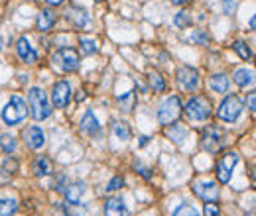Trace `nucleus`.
Listing matches in <instances>:
<instances>
[{
  "instance_id": "obj_11",
  "label": "nucleus",
  "mask_w": 256,
  "mask_h": 216,
  "mask_svg": "<svg viewBox=\"0 0 256 216\" xmlns=\"http://www.w3.org/2000/svg\"><path fill=\"white\" fill-rule=\"evenodd\" d=\"M193 193L203 203H217L219 201V187H217V183H211V181L195 183L193 185Z\"/></svg>"
},
{
  "instance_id": "obj_21",
  "label": "nucleus",
  "mask_w": 256,
  "mask_h": 216,
  "mask_svg": "<svg viewBox=\"0 0 256 216\" xmlns=\"http://www.w3.org/2000/svg\"><path fill=\"white\" fill-rule=\"evenodd\" d=\"M32 173L36 177H44V175H50L51 173V162L48 158H38L34 165H32Z\"/></svg>"
},
{
  "instance_id": "obj_16",
  "label": "nucleus",
  "mask_w": 256,
  "mask_h": 216,
  "mask_svg": "<svg viewBox=\"0 0 256 216\" xmlns=\"http://www.w3.org/2000/svg\"><path fill=\"white\" fill-rule=\"evenodd\" d=\"M67 18H69V22H71L75 28H83V26H87V22H89L87 10H85V8H75V6L67 12Z\"/></svg>"
},
{
  "instance_id": "obj_18",
  "label": "nucleus",
  "mask_w": 256,
  "mask_h": 216,
  "mask_svg": "<svg viewBox=\"0 0 256 216\" xmlns=\"http://www.w3.org/2000/svg\"><path fill=\"white\" fill-rule=\"evenodd\" d=\"M229 85H231V81H229V77L225 73H215L211 77V89L215 93H227L229 91Z\"/></svg>"
},
{
  "instance_id": "obj_39",
  "label": "nucleus",
  "mask_w": 256,
  "mask_h": 216,
  "mask_svg": "<svg viewBox=\"0 0 256 216\" xmlns=\"http://www.w3.org/2000/svg\"><path fill=\"white\" fill-rule=\"evenodd\" d=\"M87 99V93L85 91H79V95H77V103H83Z\"/></svg>"
},
{
  "instance_id": "obj_8",
  "label": "nucleus",
  "mask_w": 256,
  "mask_h": 216,
  "mask_svg": "<svg viewBox=\"0 0 256 216\" xmlns=\"http://www.w3.org/2000/svg\"><path fill=\"white\" fill-rule=\"evenodd\" d=\"M175 79H177V85L181 87V91H195L199 87V71L193 69V67H179L177 73H175Z\"/></svg>"
},
{
  "instance_id": "obj_34",
  "label": "nucleus",
  "mask_w": 256,
  "mask_h": 216,
  "mask_svg": "<svg viewBox=\"0 0 256 216\" xmlns=\"http://www.w3.org/2000/svg\"><path fill=\"white\" fill-rule=\"evenodd\" d=\"M191 40H193L195 44H203V46L209 44V38L205 36V32H201V30H195V32H193V36H191Z\"/></svg>"
},
{
  "instance_id": "obj_43",
  "label": "nucleus",
  "mask_w": 256,
  "mask_h": 216,
  "mask_svg": "<svg viewBox=\"0 0 256 216\" xmlns=\"http://www.w3.org/2000/svg\"><path fill=\"white\" fill-rule=\"evenodd\" d=\"M0 50H2V40H0Z\"/></svg>"
},
{
  "instance_id": "obj_36",
  "label": "nucleus",
  "mask_w": 256,
  "mask_h": 216,
  "mask_svg": "<svg viewBox=\"0 0 256 216\" xmlns=\"http://www.w3.org/2000/svg\"><path fill=\"white\" fill-rule=\"evenodd\" d=\"M53 216H69V215H67V211H65V207H63V205H55V209H53Z\"/></svg>"
},
{
  "instance_id": "obj_27",
  "label": "nucleus",
  "mask_w": 256,
  "mask_h": 216,
  "mask_svg": "<svg viewBox=\"0 0 256 216\" xmlns=\"http://www.w3.org/2000/svg\"><path fill=\"white\" fill-rule=\"evenodd\" d=\"M233 50L237 52V55H239L241 59H245V61H249V59L253 57V52H251V48H249L245 42H241V40L233 44Z\"/></svg>"
},
{
  "instance_id": "obj_26",
  "label": "nucleus",
  "mask_w": 256,
  "mask_h": 216,
  "mask_svg": "<svg viewBox=\"0 0 256 216\" xmlns=\"http://www.w3.org/2000/svg\"><path fill=\"white\" fill-rule=\"evenodd\" d=\"M0 148H2V152L12 154L16 150V138L12 134H2L0 136Z\"/></svg>"
},
{
  "instance_id": "obj_13",
  "label": "nucleus",
  "mask_w": 256,
  "mask_h": 216,
  "mask_svg": "<svg viewBox=\"0 0 256 216\" xmlns=\"http://www.w3.org/2000/svg\"><path fill=\"white\" fill-rule=\"evenodd\" d=\"M24 142H26V146L30 150H40L46 144V136H44V132L38 126H34V128H30V130L24 132Z\"/></svg>"
},
{
  "instance_id": "obj_40",
  "label": "nucleus",
  "mask_w": 256,
  "mask_h": 216,
  "mask_svg": "<svg viewBox=\"0 0 256 216\" xmlns=\"http://www.w3.org/2000/svg\"><path fill=\"white\" fill-rule=\"evenodd\" d=\"M46 2H48L50 6H59V4H63L65 0H46Z\"/></svg>"
},
{
  "instance_id": "obj_31",
  "label": "nucleus",
  "mask_w": 256,
  "mask_h": 216,
  "mask_svg": "<svg viewBox=\"0 0 256 216\" xmlns=\"http://www.w3.org/2000/svg\"><path fill=\"white\" fill-rule=\"evenodd\" d=\"M173 216H201L191 205H183V207H179L177 211H175V215Z\"/></svg>"
},
{
  "instance_id": "obj_42",
  "label": "nucleus",
  "mask_w": 256,
  "mask_h": 216,
  "mask_svg": "<svg viewBox=\"0 0 256 216\" xmlns=\"http://www.w3.org/2000/svg\"><path fill=\"white\" fill-rule=\"evenodd\" d=\"M171 2H173V4H177V6H181V4H187L189 0H171Z\"/></svg>"
},
{
  "instance_id": "obj_22",
  "label": "nucleus",
  "mask_w": 256,
  "mask_h": 216,
  "mask_svg": "<svg viewBox=\"0 0 256 216\" xmlns=\"http://www.w3.org/2000/svg\"><path fill=\"white\" fill-rule=\"evenodd\" d=\"M168 138L171 140V142H175V144H181L183 142V138L187 136V128L185 126H179V124H170V128H168Z\"/></svg>"
},
{
  "instance_id": "obj_1",
  "label": "nucleus",
  "mask_w": 256,
  "mask_h": 216,
  "mask_svg": "<svg viewBox=\"0 0 256 216\" xmlns=\"http://www.w3.org/2000/svg\"><path fill=\"white\" fill-rule=\"evenodd\" d=\"M28 105H30V110H32V118L42 122L46 118H50L51 114V107L50 101H48V95L44 89L40 87H32L28 91Z\"/></svg>"
},
{
  "instance_id": "obj_2",
  "label": "nucleus",
  "mask_w": 256,
  "mask_h": 216,
  "mask_svg": "<svg viewBox=\"0 0 256 216\" xmlns=\"http://www.w3.org/2000/svg\"><path fill=\"white\" fill-rule=\"evenodd\" d=\"M26 114H28V105L20 95H12L10 103L2 108V120L10 126L20 124L26 118Z\"/></svg>"
},
{
  "instance_id": "obj_17",
  "label": "nucleus",
  "mask_w": 256,
  "mask_h": 216,
  "mask_svg": "<svg viewBox=\"0 0 256 216\" xmlns=\"http://www.w3.org/2000/svg\"><path fill=\"white\" fill-rule=\"evenodd\" d=\"M81 130H83L85 134H89V136H95V134L99 132V120H97V116H95L91 110L83 116V120H81Z\"/></svg>"
},
{
  "instance_id": "obj_20",
  "label": "nucleus",
  "mask_w": 256,
  "mask_h": 216,
  "mask_svg": "<svg viewBox=\"0 0 256 216\" xmlns=\"http://www.w3.org/2000/svg\"><path fill=\"white\" fill-rule=\"evenodd\" d=\"M233 81H235L239 87H249V85H253V81H255V73H253L251 69H237L235 75H233Z\"/></svg>"
},
{
  "instance_id": "obj_33",
  "label": "nucleus",
  "mask_w": 256,
  "mask_h": 216,
  "mask_svg": "<svg viewBox=\"0 0 256 216\" xmlns=\"http://www.w3.org/2000/svg\"><path fill=\"white\" fill-rule=\"evenodd\" d=\"M221 215V211H219V205H215V203H207L203 209V216H219Z\"/></svg>"
},
{
  "instance_id": "obj_15",
  "label": "nucleus",
  "mask_w": 256,
  "mask_h": 216,
  "mask_svg": "<svg viewBox=\"0 0 256 216\" xmlns=\"http://www.w3.org/2000/svg\"><path fill=\"white\" fill-rule=\"evenodd\" d=\"M55 22H57V16H55L51 10H42V12L38 14L36 26H38L40 32H48V30H51V28L55 26Z\"/></svg>"
},
{
  "instance_id": "obj_35",
  "label": "nucleus",
  "mask_w": 256,
  "mask_h": 216,
  "mask_svg": "<svg viewBox=\"0 0 256 216\" xmlns=\"http://www.w3.org/2000/svg\"><path fill=\"white\" fill-rule=\"evenodd\" d=\"M134 167H136V171H138L146 181H150V179H152V171H150L148 167H144V165H140V163H136Z\"/></svg>"
},
{
  "instance_id": "obj_37",
  "label": "nucleus",
  "mask_w": 256,
  "mask_h": 216,
  "mask_svg": "<svg viewBox=\"0 0 256 216\" xmlns=\"http://www.w3.org/2000/svg\"><path fill=\"white\" fill-rule=\"evenodd\" d=\"M233 10H235V2H233V0H225V12L231 14Z\"/></svg>"
},
{
  "instance_id": "obj_30",
  "label": "nucleus",
  "mask_w": 256,
  "mask_h": 216,
  "mask_svg": "<svg viewBox=\"0 0 256 216\" xmlns=\"http://www.w3.org/2000/svg\"><path fill=\"white\" fill-rule=\"evenodd\" d=\"M81 50H83L85 55H93V54H97V44H95L93 40L83 38V40H81Z\"/></svg>"
},
{
  "instance_id": "obj_29",
  "label": "nucleus",
  "mask_w": 256,
  "mask_h": 216,
  "mask_svg": "<svg viewBox=\"0 0 256 216\" xmlns=\"http://www.w3.org/2000/svg\"><path fill=\"white\" fill-rule=\"evenodd\" d=\"M175 26H177V28H187V26H191V16H189L187 12H177V16H175Z\"/></svg>"
},
{
  "instance_id": "obj_10",
  "label": "nucleus",
  "mask_w": 256,
  "mask_h": 216,
  "mask_svg": "<svg viewBox=\"0 0 256 216\" xmlns=\"http://www.w3.org/2000/svg\"><path fill=\"white\" fill-rule=\"evenodd\" d=\"M55 61H59L61 69L67 71V73H73V71L79 69V54L73 48H61L55 54Z\"/></svg>"
},
{
  "instance_id": "obj_19",
  "label": "nucleus",
  "mask_w": 256,
  "mask_h": 216,
  "mask_svg": "<svg viewBox=\"0 0 256 216\" xmlns=\"http://www.w3.org/2000/svg\"><path fill=\"white\" fill-rule=\"evenodd\" d=\"M65 191V199L69 201V203H79L81 201V197H83V193H85V185L83 183H73V185H69L67 189H63Z\"/></svg>"
},
{
  "instance_id": "obj_5",
  "label": "nucleus",
  "mask_w": 256,
  "mask_h": 216,
  "mask_svg": "<svg viewBox=\"0 0 256 216\" xmlns=\"http://www.w3.org/2000/svg\"><path fill=\"white\" fill-rule=\"evenodd\" d=\"M243 114V103L239 97L235 95H229L221 105L217 108V116L223 120V122H237L239 116Z\"/></svg>"
},
{
  "instance_id": "obj_28",
  "label": "nucleus",
  "mask_w": 256,
  "mask_h": 216,
  "mask_svg": "<svg viewBox=\"0 0 256 216\" xmlns=\"http://www.w3.org/2000/svg\"><path fill=\"white\" fill-rule=\"evenodd\" d=\"M114 134L118 136V140L128 142L130 140V128H128V124L126 122H116L114 124Z\"/></svg>"
},
{
  "instance_id": "obj_4",
  "label": "nucleus",
  "mask_w": 256,
  "mask_h": 216,
  "mask_svg": "<svg viewBox=\"0 0 256 216\" xmlns=\"http://www.w3.org/2000/svg\"><path fill=\"white\" fill-rule=\"evenodd\" d=\"M185 112H187V116L191 118V120H195V122H203L207 120L211 114H213V103L207 99V97H193V99H189V103L185 105Z\"/></svg>"
},
{
  "instance_id": "obj_44",
  "label": "nucleus",
  "mask_w": 256,
  "mask_h": 216,
  "mask_svg": "<svg viewBox=\"0 0 256 216\" xmlns=\"http://www.w3.org/2000/svg\"><path fill=\"white\" fill-rule=\"evenodd\" d=\"M95 2H102V0H95Z\"/></svg>"
},
{
  "instance_id": "obj_3",
  "label": "nucleus",
  "mask_w": 256,
  "mask_h": 216,
  "mask_svg": "<svg viewBox=\"0 0 256 216\" xmlns=\"http://www.w3.org/2000/svg\"><path fill=\"white\" fill-rule=\"evenodd\" d=\"M181 112H183V105H181L179 97H168V99L162 103L160 110H158V122H160L162 126L175 124V122L179 120Z\"/></svg>"
},
{
  "instance_id": "obj_41",
  "label": "nucleus",
  "mask_w": 256,
  "mask_h": 216,
  "mask_svg": "<svg viewBox=\"0 0 256 216\" xmlns=\"http://www.w3.org/2000/svg\"><path fill=\"white\" fill-rule=\"evenodd\" d=\"M148 142H150V138H140V148H144V146H148Z\"/></svg>"
},
{
  "instance_id": "obj_7",
  "label": "nucleus",
  "mask_w": 256,
  "mask_h": 216,
  "mask_svg": "<svg viewBox=\"0 0 256 216\" xmlns=\"http://www.w3.org/2000/svg\"><path fill=\"white\" fill-rule=\"evenodd\" d=\"M237 163H239V154H235V152L225 154V156L217 162L215 171H217V179H219L221 185H227V183L231 181V175H233V169L237 167Z\"/></svg>"
},
{
  "instance_id": "obj_25",
  "label": "nucleus",
  "mask_w": 256,
  "mask_h": 216,
  "mask_svg": "<svg viewBox=\"0 0 256 216\" xmlns=\"http://www.w3.org/2000/svg\"><path fill=\"white\" fill-rule=\"evenodd\" d=\"M18 211V203L14 199H0V216H12Z\"/></svg>"
},
{
  "instance_id": "obj_6",
  "label": "nucleus",
  "mask_w": 256,
  "mask_h": 216,
  "mask_svg": "<svg viewBox=\"0 0 256 216\" xmlns=\"http://www.w3.org/2000/svg\"><path fill=\"white\" fill-rule=\"evenodd\" d=\"M201 148L209 154H217L223 148V132L217 126H205L201 132Z\"/></svg>"
},
{
  "instance_id": "obj_32",
  "label": "nucleus",
  "mask_w": 256,
  "mask_h": 216,
  "mask_svg": "<svg viewBox=\"0 0 256 216\" xmlns=\"http://www.w3.org/2000/svg\"><path fill=\"white\" fill-rule=\"evenodd\" d=\"M122 187H124V179H122V177H112L110 183L106 185V191H118V189H122Z\"/></svg>"
},
{
  "instance_id": "obj_14",
  "label": "nucleus",
  "mask_w": 256,
  "mask_h": 216,
  "mask_svg": "<svg viewBox=\"0 0 256 216\" xmlns=\"http://www.w3.org/2000/svg\"><path fill=\"white\" fill-rule=\"evenodd\" d=\"M104 216H128V209L120 199H108L104 203Z\"/></svg>"
},
{
  "instance_id": "obj_23",
  "label": "nucleus",
  "mask_w": 256,
  "mask_h": 216,
  "mask_svg": "<svg viewBox=\"0 0 256 216\" xmlns=\"http://www.w3.org/2000/svg\"><path fill=\"white\" fill-rule=\"evenodd\" d=\"M148 83L154 89V93H166V79L158 71H150L148 73Z\"/></svg>"
},
{
  "instance_id": "obj_24",
  "label": "nucleus",
  "mask_w": 256,
  "mask_h": 216,
  "mask_svg": "<svg viewBox=\"0 0 256 216\" xmlns=\"http://www.w3.org/2000/svg\"><path fill=\"white\" fill-rule=\"evenodd\" d=\"M18 169H20V165H18V162L14 158H6L4 163H2V167H0V173L4 177H12V175L18 173Z\"/></svg>"
},
{
  "instance_id": "obj_12",
  "label": "nucleus",
  "mask_w": 256,
  "mask_h": 216,
  "mask_svg": "<svg viewBox=\"0 0 256 216\" xmlns=\"http://www.w3.org/2000/svg\"><path fill=\"white\" fill-rule=\"evenodd\" d=\"M16 54H18V57H20L24 63H28V65H36V63H38V54H36V50L30 46L28 38H20V40L16 42Z\"/></svg>"
},
{
  "instance_id": "obj_38",
  "label": "nucleus",
  "mask_w": 256,
  "mask_h": 216,
  "mask_svg": "<svg viewBox=\"0 0 256 216\" xmlns=\"http://www.w3.org/2000/svg\"><path fill=\"white\" fill-rule=\"evenodd\" d=\"M255 101H256V97H255V93H253V95H251V97L247 99V105H249V110H253V112H255Z\"/></svg>"
},
{
  "instance_id": "obj_9",
  "label": "nucleus",
  "mask_w": 256,
  "mask_h": 216,
  "mask_svg": "<svg viewBox=\"0 0 256 216\" xmlns=\"http://www.w3.org/2000/svg\"><path fill=\"white\" fill-rule=\"evenodd\" d=\"M71 103V87L67 81H57L51 91V105L55 108H65Z\"/></svg>"
}]
</instances>
